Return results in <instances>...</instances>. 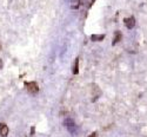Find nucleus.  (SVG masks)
Segmentation results:
<instances>
[{
	"instance_id": "f257e3e1",
	"label": "nucleus",
	"mask_w": 147,
	"mask_h": 137,
	"mask_svg": "<svg viewBox=\"0 0 147 137\" xmlns=\"http://www.w3.org/2000/svg\"><path fill=\"white\" fill-rule=\"evenodd\" d=\"M64 125L67 128V130H68L71 133H75V124H74V121H73V119H71V118H67V119H65Z\"/></svg>"
},
{
	"instance_id": "f03ea898",
	"label": "nucleus",
	"mask_w": 147,
	"mask_h": 137,
	"mask_svg": "<svg viewBox=\"0 0 147 137\" xmlns=\"http://www.w3.org/2000/svg\"><path fill=\"white\" fill-rule=\"evenodd\" d=\"M25 87H26V90L30 91L31 94H37L39 90V87H38V84L35 82H30V83H26L25 84Z\"/></svg>"
},
{
	"instance_id": "7ed1b4c3",
	"label": "nucleus",
	"mask_w": 147,
	"mask_h": 137,
	"mask_svg": "<svg viewBox=\"0 0 147 137\" xmlns=\"http://www.w3.org/2000/svg\"><path fill=\"white\" fill-rule=\"evenodd\" d=\"M124 24L127 28H133L134 26H135V19H134L133 17H131V18H126V19H124Z\"/></svg>"
},
{
	"instance_id": "20e7f679",
	"label": "nucleus",
	"mask_w": 147,
	"mask_h": 137,
	"mask_svg": "<svg viewBox=\"0 0 147 137\" xmlns=\"http://www.w3.org/2000/svg\"><path fill=\"white\" fill-rule=\"evenodd\" d=\"M0 135L3 137H6L8 135V126L4 123H1L0 124Z\"/></svg>"
},
{
	"instance_id": "39448f33",
	"label": "nucleus",
	"mask_w": 147,
	"mask_h": 137,
	"mask_svg": "<svg viewBox=\"0 0 147 137\" xmlns=\"http://www.w3.org/2000/svg\"><path fill=\"white\" fill-rule=\"evenodd\" d=\"M79 73V58L75 59V62L73 64V74Z\"/></svg>"
},
{
	"instance_id": "423d86ee",
	"label": "nucleus",
	"mask_w": 147,
	"mask_h": 137,
	"mask_svg": "<svg viewBox=\"0 0 147 137\" xmlns=\"http://www.w3.org/2000/svg\"><path fill=\"white\" fill-rule=\"evenodd\" d=\"M91 38H92L93 41H99V40H102V39H104L105 35L104 34H93Z\"/></svg>"
},
{
	"instance_id": "0eeeda50",
	"label": "nucleus",
	"mask_w": 147,
	"mask_h": 137,
	"mask_svg": "<svg viewBox=\"0 0 147 137\" xmlns=\"http://www.w3.org/2000/svg\"><path fill=\"white\" fill-rule=\"evenodd\" d=\"M120 39H121V33H120V32H116V33H115V39H114V41H113V44L115 45V44L118 43V41H119Z\"/></svg>"
},
{
	"instance_id": "6e6552de",
	"label": "nucleus",
	"mask_w": 147,
	"mask_h": 137,
	"mask_svg": "<svg viewBox=\"0 0 147 137\" xmlns=\"http://www.w3.org/2000/svg\"><path fill=\"white\" fill-rule=\"evenodd\" d=\"M78 5H79V0H75V1H73V3H72V6H75V7H78Z\"/></svg>"
},
{
	"instance_id": "1a4fd4ad",
	"label": "nucleus",
	"mask_w": 147,
	"mask_h": 137,
	"mask_svg": "<svg viewBox=\"0 0 147 137\" xmlns=\"http://www.w3.org/2000/svg\"><path fill=\"white\" fill-rule=\"evenodd\" d=\"M88 137H97V133H92V135H89Z\"/></svg>"
},
{
	"instance_id": "9d476101",
	"label": "nucleus",
	"mask_w": 147,
	"mask_h": 137,
	"mask_svg": "<svg viewBox=\"0 0 147 137\" xmlns=\"http://www.w3.org/2000/svg\"><path fill=\"white\" fill-rule=\"evenodd\" d=\"M1 67H3V60L0 59V69H1Z\"/></svg>"
}]
</instances>
